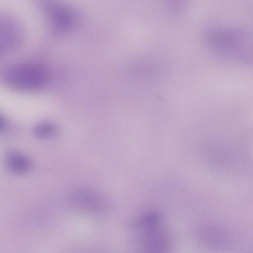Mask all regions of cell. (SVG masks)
I'll return each instance as SVG.
<instances>
[{"instance_id": "obj_4", "label": "cell", "mask_w": 253, "mask_h": 253, "mask_svg": "<svg viewBox=\"0 0 253 253\" xmlns=\"http://www.w3.org/2000/svg\"><path fill=\"white\" fill-rule=\"evenodd\" d=\"M143 61L141 62L132 63L127 66L125 70V77L130 82H143L153 80L162 71V65L158 62Z\"/></svg>"}, {"instance_id": "obj_1", "label": "cell", "mask_w": 253, "mask_h": 253, "mask_svg": "<svg viewBox=\"0 0 253 253\" xmlns=\"http://www.w3.org/2000/svg\"><path fill=\"white\" fill-rule=\"evenodd\" d=\"M163 221L161 215L155 211L144 213L136 219L133 228L141 249L148 252H162L169 249L171 238Z\"/></svg>"}, {"instance_id": "obj_3", "label": "cell", "mask_w": 253, "mask_h": 253, "mask_svg": "<svg viewBox=\"0 0 253 253\" xmlns=\"http://www.w3.org/2000/svg\"><path fill=\"white\" fill-rule=\"evenodd\" d=\"M70 199L78 209L91 214H102L108 209V204L100 194L90 188L78 187L72 191Z\"/></svg>"}, {"instance_id": "obj_2", "label": "cell", "mask_w": 253, "mask_h": 253, "mask_svg": "<svg viewBox=\"0 0 253 253\" xmlns=\"http://www.w3.org/2000/svg\"><path fill=\"white\" fill-rule=\"evenodd\" d=\"M50 73L44 64L37 62H21L9 66L4 79L11 88L22 91H34L44 88L49 83Z\"/></svg>"}, {"instance_id": "obj_7", "label": "cell", "mask_w": 253, "mask_h": 253, "mask_svg": "<svg viewBox=\"0 0 253 253\" xmlns=\"http://www.w3.org/2000/svg\"><path fill=\"white\" fill-rule=\"evenodd\" d=\"M184 0H167L168 6L171 12L176 13L182 8Z\"/></svg>"}, {"instance_id": "obj_5", "label": "cell", "mask_w": 253, "mask_h": 253, "mask_svg": "<svg viewBox=\"0 0 253 253\" xmlns=\"http://www.w3.org/2000/svg\"><path fill=\"white\" fill-rule=\"evenodd\" d=\"M5 163L8 170L16 175L26 174L31 171L33 167L31 159L18 151L8 152L5 156Z\"/></svg>"}, {"instance_id": "obj_6", "label": "cell", "mask_w": 253, "mask_h": 253, "mask_svg": "<svg viewBox=\"0 0 253 253\" xmlns=\"http://www.w3.org/2000/svg\"><path fill=\"white\" fill-rule=\"evenodd\" d=\"M58 127L56 124L51 121H43L36 124L33 129V134L40 139H48L56 135Z\"/></svg>"}]
</instances>
